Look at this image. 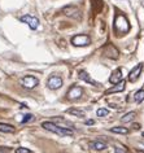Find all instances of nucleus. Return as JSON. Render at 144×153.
I'll return each instance as SVG.
<instances>
[{
	"label": "nucleus",
	"instance_id": "nucleus-1",
	"mask_svg": "<svg viewBox=\"0 0 144 153\" xmlns=\"http://www.w3.org/2000/svg\"><path fill=\"white\" fill-rule=\"evenodd\" d=\"M42 127L45 128L47 131H51L53 134H57L60 136H71L73 135V130L66 128V127H61V126L53 123V122H43Z\"/></svg>",
	"mask_w": 144,
	"mask_h": 153
},
{
	"label": "nucleus",
	"instance_id": "nucleus-2",
	"mask_svg": "<svg viewBox=\"0 0 144 153\" xmlns=\"http://www.w3.org/2000/svg\"><path fill=\"white\" fill-rule=\"evenodd\" d=\"M114 30L116 33L121 35V34H125L130 30V26H128V22L127 20L125 18L122 14H117L116 16V20H114Z\"/></svg>",
	"mask_w": 144,
	"mask_h": 153
},
{
	"label": "nucleus",
	"instance_id": "nucleus-3",
	"mask_svg": "<svg viewBox=\"0 0 144 153\" xmlns=\"http://www.w3.org/2000/svg\"><path fill=\"white\" fill-rule=\"evenodd\" d=\"M90 36L88 35H85V34H78L71 38V44L75 45V47H85V45H88L90 44Z\"/></svg>",
	"mask_w": 144,
	"mask_h": 153
},
{
	"label": "nucleus",
	"instance_id": "nucleus-4",
	"mask_svg": "<svg viewBox=\"0 0 144 153\" xmlns=\"http://www.w3.org/2000/svg\"><path fill=\"white\" fill-rule=\"evenodd\" d=\"M38 83H39V81L33 75H26V76H24V78H21L22 87H25V88H27V90H31V88H34V87H36Z\"/></svg>",
	"mask_w": 144,
	"mask_h": 153
},
{
	"label": "nucleus",
	"instance_id": "nucleus-5",
	"mask_svg": "<svg viewBox=\"0 0 144 153\" xmlns=\"http://www.w3.org/2000/svg\"><path fill=\"white\" fill-rule=\"evenodd\" d=\"M82 95H83L82 87H79V86H73L69 91H68L66 96H68V99H69V100L74 101V100H78V99H81Z\"/></svg>",
	"mask_w": 144,
	"mask_h": 153
},
{
	"label": "nucleus",
	"instance_id": "nucleus-6",
	"mask_svg": "<svg viewBox=\"0 0 144 153\" xmlns=\"http://www.w3.org/2000/svg\"><path fill=\"white\" fill-rule=\"evenodd\" d=\"M62 13L71 18H81V10L75 5H68L65 8H62Z\"/></svg>",
	"mask_w": 144,
	"mask_h": 153
},
{
	"label": "nucleus",
	"instance_id": "nucleus-7",
	"mask_svg": "<svg viewBox=\"0 0 144 153\" xmlns=\"http://www.w3.org/2000/svg\"><path fill=\"white\" fill-rule=\"evenodd\" d=\"M21 21L25 22V24H27L29 27L33 29V30L38 29V26H39V20H38L36 17H34V16H30V14L22 16V17H21Z\"/></svg>",
	"mask_w": 144,
	"mask_h": 153
},
{
	"label": "nucleus",
	"instance_id": "nucleus-8",
	"mask_svg": "<svg viewBox=\"0 0 144 153\" xmlns=\"http://www.w3.org/2000/svg\"><path fill=\"white\" fill-rule=\"evenodd\" d=\"M47 86H48V88H51V90H57V88H60V87L62 86V79L60 78V76H57V75H53V76H51V78L48 79Z\"/></svg>",
	"mask_w": 144,
	"mask_h": 153
},
{
	"label": "nucleus",
	"instance_id": "nucleus-9",
	"mask_svg": "<svg viewBox=\"0 0 144 153\" xmlns=\"http://www.w3.org/2000/svg\"><path fill=\"white\" fill-rule=\"evenodd\" d=\"M142 70H143V65L142 64H138L130 71V74H128V81L132 82V83L136 82V81H138V78L140 76V74H142Z\"/></svg>",
	"mask_w": 144,
	"mask_h": 153
},
{
	"label": "nucleus",
	"instance_id": "nucleus-10",
	"mask_svg": "<svg viewBox=\"0 0 144 153\" xmlns=\"http://www.w3.org/2000/svg\"><path fill=\"white\" fill-rule=\"evenodd\" d=\"M126 88V82L121 81L118 83H116V86H113L112 88H109L105 91V95H111V94H117V92H122V91Z\"/></svg>",
	"mask_w": 144,
	"mask_h": 153
},
{
	"label": "nucleus",
	"instance_id": "nucleus-11",
	"mask_svg": "<svg viewBox=\"0 0 144 153\" xmlns=\"http://www.w3.org/2000/svg\"><path fill=\"white\" fill-rule=\"evenodd\" d=\"M103 53L109 59H118V51L116 49V47H113V45H107L104 49H103Z\"/></svg>",
	"mask_w": 144,
	"mask_h": 153
},
{
	"label": "nucleus",
	"instance_id": "nucleus-12",
	"mask_svg": "<svg viewBox=\"0 0 144 153\" xmlns=\"http://www.w3.org/2000/svg\"><path fill=\"white\" fill-rule=\"evenodd\" d=\"M121 81H122V70H121V69H116V70L112 73L111 78H109V82L116 85V83H118Z\"/></svg>",
	"mask_w": 144,
	"mask_h": 153
},
{
	"label": "nucleus",
	"instance_id": "nucleus-13",
	"mask_svg": "<svg viewBox=\"0 0 144 153\" xmlns=\"http://www.w3.org/2000/svg\"><path fill=\"white\" fill-rule=\"evenodd\" d=\"M79 78H81L82 81H85V82H87V83H91V85H94V86H96V87L100 86V83H97L96 81H94V79L91 78V76L87 74L85 70H82L81 73H79Z\"/></svg>",
	"mask_w": 144,
	"mask_h": 153
},
{
	"label": "nucleus",
	"instance_id": "nucleus-14",
	"mask_svg": "<svg viewBox=\"0 0 144 153\" xmlns=\"http://www.w3.org/2000/svg\"><path fill=\"white\" fill-rule=\"evenodd\" d=\"M90 147L95 149V151H104V149H107V144L104 143V141H100V140H96V141H92V143H90Z\"/></svg>",
	"mask_w": 144,
	"mask_h": 153
},
{
	"label": "nucleus",
	"instance_id": "nucleus-15",
	"mask_svg": "<svg viewBox=\"0 0 144 153\" xmlns=\"http://www.w3.org/2000/svg\"><path fill=\"white\" fill-rule=\"evenodd\" d=\"M16 130L12 125L8 123H0V132H5V134H13Z\"/></svg>",
	"mask_w": 144,
	"mask_h": 153
},
{
	"label": "nucleus",
	"instance_id": "nucleus-16",
	"mask_svg": "<svg viewBox=\"0 0 144 153\" xmlns=\"http://www.w3.org/2000/svg\"><path fill=\"white\" fill-rule=\"evenodd\" d=\"M135 116H136V113H135V112H128V113L125 114V116L121 118V120H122L123 123H128V122H131L132 120H134V117H135Z\"/></svg>",
	"mask_w": 144,
	"mask_h": 153
},
{
	"label": "nucleus",
	"instance_id": "nucleus-17",
	"mask_svg": "<svg viewBox=\"0 0 144 153\" xmlns=\"http://www.w3.org/2000/svg\"><path fill=\"white\" fill-rule=\"evenodd\" d=\"M134 101L135 102H142V101H144V90H139L138 92H136L135 95H134Z\"/></svg>",
	"mask_w": 144,
	"mask_h": 153
},
{
	"label": "nucleus",
	"instance_id": "nucleus-18",
	"mask_svg": "<svg viewBox=\"0 0 144 153\" xmlns=\"http://www.w3.org/2000/svg\"><path fill=\"white\" fill-rule=\"evenodd\" d=\"M68 113L71 114V116H74V117H78V118L85 117V112L78 110V109H68Z\"/></svg>",
	"mask_w": 144,
	"mask_h": 153
},
{
	"label": "nucleus",
	"instance_id": "nucleus-19",
	"mask_svg": "<svg viewBox=\"0 0 144 153\" xmlns=\"http://www.w3.org/2000/svg\"><path fill=\"white\" fill-rule=\"evenodd\" d=\"M111 131L112 132H116V134H123V135L128 134V130L126 127H120V126H117V127H112Z\"/></svg>",
	"mask_w": 144,
	"mask_h": 153
},
{
	"label": "nucleus",
	"instance_id": "nucleus-20",
	"mask_svg": "<svg viewBox=\"0 0 144 153\" xmlns=\"http://www.w3.org/2000/svg\"><path fill=\"white\" fill-rule=\"evenodd\" d=\"M96 113H97V117H105L109 114V110L105 109V108H100V109H97Z\"/></svg>",
	"mask_w": 144,
	"mask_h": 153
},
{
	"label": "nucleus",
	"instance_id": "nucleus-21",
	"mask_svg": "<svg viewBox=\"0 0 144 153\" xmlns=\"http://www.w3.org/2000/svg\"><path fill=\"white\" fill-rule=\"evenodd\" d=\"M31 121H34V116H33V114H26L25 118L22 120V123H27V122H31Z\"/></svg>",
	"mask_w": 144,
	"mask_h": 153
},
{
	"label": "nucleus",
	"instance_id": "nucleus-22",
	"mask_svg": "<svg viewBox=\"0 0 144 153\" xmlns=\"http://www.w3.org/2000/svg\"><path fill=\"white\" fill-rule=\"evenodd\" d=\"M114 152L116 153H127V151H126V148H125V147H116Z\"/></svg>",
	"mask_w": 144,
	"mask_h": 153
},
{
	"label": "nucleus",
	"instance_id": "nucleus-23",
	"mask_svg": "<svg viewBox=\"0 0 144 153\" xmlns=\"http://www.w3.org/2000/svg\"><path fill=\"white\" fill-rule=\"evenodd\" d=\"M16 153H30V151H29V149L27 148H17L16 149Z\"/></svg>",
	"mask_w": 144,
	"mask_h": 153
},
{
	"label": "nucleus",
	"instance_id": "nucleus-24",
	"mask_svg": "<svg viewBox=\"0 0 144 153\" xmlns=\"http://www.w3.org/2000/svg\"><path fill=\"white\" fill-rule=\"evenodd\" d=\"M9 152H10L9 148H1L0 147V153H9Z\"/></svg>",
	"mask_w": 144,
	"mask_h": 153
},
{
	"label": "nucleus",
	"instance_id": "nucleus-25",
	"mask_svg": "<svg viewBox=\"0 0 144 153\" xmlns=\"http://www.w3.org/2000/svg\"><path fill=\"white\" fill-rule=\"evenodd\" d=\"M139 127H140L139 123H135V125H134V128H135V130H139Z\"/></svg>",
	"mask_w": 144,
	"mask_h": 153
},
{
	"label": "nucleus",
	"instance_id": "nucleus-26",
	"mask_svg": "<svg viewBox=\"0 0 144 153\" xmlns=\"http://www.w3.org/2000/svg\"><path fill=\"white\" fill-rule=\"evenodd\" d=\"M95 123V122L92 121V120H90V121H87V125H94Z\"/></svg>",
	"mask_w": 144,
	"mask_h": 153
},
{
	"label": "nucleus",
	"instance_id": "nucleus-27",
	"mask_svg": "<svg viewBox=\"0 0 144 153\" xmlns=\"http://www.w3.org/2000/svg\"><path fill=\"white\" fill-rule=\"evenodd\" d=\"M138 153H144V152H143V151H139V152H138Z\"/></svg>",
	"mask_w": 144,
	"mask_h": 153
},
{
	"label": "nucleus",
	"instance_id": "nucleus-28",
	"mask_svg": "<svg viewBox=\"0 0 144 153\" xmlns=\"http://www.w3.org/2000/svg\"><path fill=\"white\" fill-rule=\"evenodd\" d=\"M142 136H143V137H144V131H143V134H142Z\"/></svg>",
	"mask_w": 144,
	"mask_h": 153
}]
</instances>
